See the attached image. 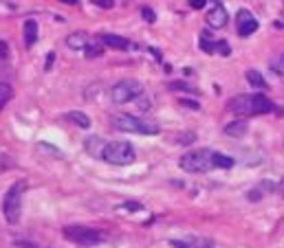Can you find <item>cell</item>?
I'll return each mask as SVG.
<instances>
[{"mask_svg":"<svg viewBox=\"0 0 284 248\" xmlns=\"http://www.w3.org/2000/svg\"><path fill=\"white\" fill-rule=\"evenodd\" d=\"M227 108L240 116H251V114H266V112H271L273 103H271V99H266V95L256 93V95H238V97L229 99Z\"/></svg>","mask_w":284,"mask_h":248,"instance_id":"6da1fadb","label":"cell"},{"mask_svg":"<svg viewBox=\"0 0 284 248\" xmlns=\"http://www.w3.org/2000/svg\"><path fill=\"white\" fill-rule=\"evenodd\" d=\"M27 189L24 182H16V185L9 187V191L2 198V213H5L7 222L9 224H18L20 215H22V193Z\"/></svg>","mask_w":284,"mask_h":248,"instance_id":"7a4b0ae2","label":"cell"},{"mask_svg":"<svg viewBox=\"0 0 284 248\" xmlns=\"http://www.w3.org/2000/svg\"><path fill=\"white\" fill-rule=\"evenodd\" d=\"M181 169L190 173H205L214 167V152L212 150H192L178 158Z\"/></svg>","mask_w":284,"mask_h":248,"instance_id":"3957f363","label":"cell"},{"mask_svg":"<svg viewBox=\"0 0 284 248\" xmlns=\"http://www.w3.org/2000/svg\"><path fill=\"white\" fill-rule=\"evenodd\" d=\"M99 158L110 165H130L134 160V150L130 143H124V141L104 143V150L99 154Z\"/></svg>","mask_w":284,"mask_h":248,"instance_id":"277c9868","label":"cell"},{"mask_svg":"<svg viewBox=\"0 0 284 248\" xmlns=\"http://www.w3.org/2000/svg\"><path fill=\"white\" fill-rule=\"evenodd\" d=\"M62 235L73 244H80V246H97L102 244L104 233L97 229H90V226H64Z\"/></svg>","mask_w":284,"mask_h":248,"instance_id":"5b68a950","label":"cell"},{"mask_svg":"<svg viewBox=\"0 0 284 248\" xmlns=\"http://www.w3.org/2000/svg\"><path fill=\"white\" fill-rule=\"evenodd\" d=\"M112 125L121 132H132V134H156L159 128L154 123H146V121L137 119L132 114H115L112 116Z\"/></svg>","mask_w":284,"mask_h":248,"instance_id":"8992f818","label":"cell"},{"mask_svg":"<svg viewBox=\"0 0 284 248\" xmlns=\"http://www.w3.org/2000/svg\"><path fill=\"white\" fill-rule=\"evenodd\" d=\"M141 93H143V86L139 84L137 79H130V77H126V79L117 81V84L112 86L110 99L121 106V103H128V101H132V99H137Z\"/></svg>","mask_w":284,"mask_h":248,"instance_id":"52a82bcc","label":"cell"},{"mask_svg":"<svg viewBox=\"0 0 284 248\" xmlns=\"http://www.w3.org/2000/svg\"><path fill=\"white\" fill-rule=\"evenodd\" d=\"M236 24H238V36L240 38H249L251 33L258 31V20L249 14L247 9H240L236 14Z\"/></svg>","mask_w":284,"mask_h":248,"instance_id":"ba28073f","label":"cell"},{"mask_svg":"<svg viewBox=\"0 0 284 248\" xmlns=\"http://www.w3.org/2000/svg\"><path fill=\"white\" fill-rule=\"evenodd\" d=\"M227 20H229V16H227L222 5H214V9L207 14V24L214 29H222L227 24Z\"/></svg>","mask_w":284,"mask_h":248,"instance_id":"9c48e42d","label":"cell"},{"mask_svg":"<svg viewBox=\"0 0 284 248\" xmlns=\"http://www.w3.org/2000/svg\"><path fill=\"white\" fill-rule=\"evenodd\" d=\"M68 46H71V49H77V51H86L88 49L90 44H93V40H90L88 36H86V33H73V36H68Z\"/></svg>","mask_w":284,"mask_h":248,"instance_id":"30bf717a","label":"cell"},{"mask_svg":"<svg viewBox=\"0 0 284 248\" xmlns=\"http://www.w3.org/2000/svg\"><path fill=\"white\" fill-rule=\"evenodd\" d=\"M102 44L108 46V49H128V40L121 36H115V33H106V36H102Z\"/></svg>","mask_w":284,"mask_h":248,"instance_id":"8fae6325","label":"cell"},{"mask_svg":"<svg viewBox=\"0 0 284 248\" xmlns=\"http://www.w3.org/2000/svg\"><path fill=\"white\" fill-rule=\"evenodd\" d=\"M174 248H214V244L209 239H203V237H196V239H190V242H172Z\"/></svg>","mask_w":284,"mask_h":248,"instance_id":"7c38bea8","label":"cell"},{"mask_svg":"<svg viewBox=\"0 0 284 248\" xmlns=\"http://www.w3.org/2000/svg\"><path fill=\"white\" fill-rule=\"evenodd\" d=\"M38 40V22L36 20H27L24 22V44L33 46Z\"/></svg>","mask_w":284,"mask_h":248,"instance_id":"4fadbf2b","label":"cell"},{"mask_svg":"<svg viewBox=\"0 0 284 248\" xmlns=\"http://www.w3.org/2000/svg\"><path fill=\"white\" fill-rule=\"evenodd\" d=\"M247 132V123L244 121H231L225 125V134L227 136H242Z\"/></svg>","mask_w":284,"mask_h":248,"instance_id":"5bb4252c","label":"cell"},{"mask_svg":"<svg viewBox=\"0 0 284 248\" xmlns=\"http://www.w3.org/2000/svg\"><path fill=\"white\" fill-rule=\"evenodd\" d=\"M68 119H71L73 123H75L77 128H82V130H88V128H90V119L84 114V112H80V110L68 112Z\"/></svg>","mask_w":284,"mask_h":248,"instance_id":"9a60e30c","label":"cell"},{"mask_svg":"<svg viewBox=\"0 0 284 248\" xmlns=\"http://www.w3.org/2000/svg\"><path fill=\"white\" fill-rule=\"evenodd\" d=\"M244 77H247V81L253 86V88H266V81H264V77H262V73H258V71L251 68V71H247Z\"/></svg>","mask_w":284,"mask_h":248,"instance_id":"2e32d148","label":"cell"},{"mask_svg":"<svg viewBox=\"0 0 284 248\" xmlns=\"http://www.w3.org/2000/svg\"><path fill=\"white\" fill-rule=\"evenodd\" d=\"M214 167L229 169V167H234V158H231V156H225V154H218V152H214Z\"/></svg>","mask_w":284,"mask_h":248,"instance_id":"e0dca14e","label":"cell"},{"mask_svg":"<svg viewBox=\"0 0 284 248\" xmlns=\"http://www.w3.org/2000/svg\"><path fill=\"white\" fill-rule=\"evenodd\" d=\"M269 68L275 73V75H284V53L275 55V57L269 59Z\"/></svg>","mask_w":284,"mask_h":248,"instance_id":"ac0fdd59","label":"cell"},{"mask_svg":"<svg viewBox=\"0 0 284 248\" xmlns=\"http://www.w3.org/2000/svg\"><path fill=\"white\" fill-rule=\"evenodd\" d=\"M11 97H14V90H11L9 84H0V110L7 106V103L11 101Z\"/></svg>","mask_w":284,"mask_h":248,"instance_id":"d6986e66","label":"cell"},{"mask_svg":"<svg viewBox=\"0 0 284 248\" xmlns=\"http://www.w3.org/2000/svg\"><path fill=\"white\" fill-rule=\"evenodd\" d=\"M86 53V57H97V55H102V46H97V44H90L88 49L84 51Z\"/></svg>","mask_w":284,"mask_h":248,"instance_id":"ffe728a7","label":"cell"},{"mask_svg":"<svg viewBox=\"0 0 284 248\" xmlns=\"http://www.w3.org/2000/svg\"><path fill=\"white\" fill-rule=\"evenodd\" d=\"M141 16H143V20H146V22H154V20H156L154 11H152L150 7H143V9H141Z\"/></svg>","mask_w":284,"mask_h":248,"instance_id":"44dd1931","label":"cell"},{"mask_svg":"<svg viewBox=\"0 0 284 248\" xmlns=\"http://www.w3.org/2000/svg\"><path fill=\"white\" fill-rule=\"evenodd\" d=\"M90 2H95V5H97V7H102V9H110L115 0H90Z\"/></svg>","mask_w":284,"mask_h":248,"instance_id":"7402d4cb","label":"cell"},{"mask_svg":"<svg viewBox=\"0 0 284 248\" xmlns=\"http://www.w3.org/2000/svg\"><path fill=\"white\" fill-rule=\"evenodd\" d=\"M7 55H9V46H7L5 42L0 40V62H5V59H7Z\"/></svg>","mask_w":284,"mask_h":248,"instance_id":"603a6c76","label":"cell"},{"mask_svg":"<svg viewBox=\"0 0 284 248\" xmlns=\"http://www.w3.org/2000/svg\"><path fill=\"white\" fill-rule=\"evenodd\" d=\"M216 51H220V55H229V44L227 42H216Z\"/></svg>","mask_w":284,"mask_h":248,"instance_id":"cb8c5ba5","label":"cell"},{"mask_svg":"<svg viewBox=\"0 0 284 248\" xmlns=\"http://www.w3.org/2000/svg\"><path fill=\"white\" fill-rule=\"evenodd\" d=\"M139 204H132V202H128V204H121L119 207V211H139Z\"/></svg>","mask_w":284,"mask_h":248,"instance_id":"d4e9b609","label":"cell"},{"mask_svg":"<svg viewBox=\"0 0 284 248\" xmlns=\"http://www.w3.org/2000/svg\"><path fill=\"white\" fill-rule=\"evenodd\" d=\"M205 2H207V0H190V5L194 7V9H203Z\"/></svg>","mask_w":284,"mask_h":248,"instance_id":"484cf974","label":"cell"},{"mask_svg":"<svg viewBox=\"0 0 284 248\" xmlns=\"http://www.w3.org/2000/svg\"><path fill=\"white\" fill-rule=\"evenodd\" d=\"M181 103H183V106H187V108H192V110H198V103H194V101H187V99H181Z\"/></svg>","mask_w":284,"mask_h":248,"instance_id":"4316f807","label":"cell"},{"mask_svg":"<svg viewBox=\"0 0 284 248\" xmlns=\"http://www.w3.org/2000/svg\"><path fill=\"white\" fill-rule=\"evenodd\" d=\"M62 2H66V5H75L77 0H62Z\"/></svg>","mask_w":284,"mask_h":248,"instance_id":"83f0119b","label":"cell"},{"mask_svg":"<svg viewBox=\"0 0 284 248\" xmlns=\"http://www.w3.org/2000/svg\"><path fill=\"white\" fill-rule=\"evenodd\" d=\"M280 189H282V195H284V178H282V185H280Z\"/></svg>","mask_w":284,"mask_h":248,"instance_id":"f1b7e54d","label":"cell"},{"mask_svg":"<svg viewBox=\"0 0 284 248\" xmlns=\"http://www.w3.org/2000/svg\"><path fill=\"white\" fill-rule=\"evenodd\" d=\"M18 248H36V246H27V244H22V246H18Z\"/></svg>","mask_w":284,"mask_h":248,"instance_id":"f546056e","label":"cell"}]
</instances>
